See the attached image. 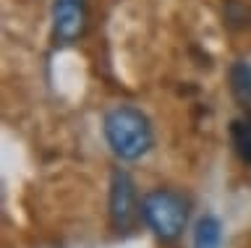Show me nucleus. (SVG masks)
Segmentation results:
<instances>
[{"mask_svg": "<svg viewBox=\"0 0 251 248\" xmlns=\"http://www.w3.org/2000/svg\"><path fill=\"white\" fill-rule=\"evenodd\" d=\"M102 134L110 152L123 162L141 159L154 144L152 123L133 105H115L113 110H107L102 120Z\"/></svg>", "mask_w": 251, "mask_h": 248, "instance_id": "1", "label": "nucleus"}, {"mask_svg": "<svg viewBox=\"0 0 251 248\" xmlns=\"http://www.w3.org/2000/svg\"><path fill=\"white\" fill-rule=\"evenodd\" d=\"M141 217L147 227L165 243H173L183 235L188 222V204L178 191L154 188L141 199Z\"/></svg>", "mask_w": 251, "mask_h": 248, "instance_id": "2", "label": "nucleus"}, {"mask_svg": "<svg viewBox=\"0 0 251 248\" xmlns=\"http://www.w3.org/2000/svg\"><path fill=\"white\" fill-rule=\"evenodd\" d=\"M89 8L86 0H52V42L58 47H71L84 37Z\"/></svg>", "mask_w": 251, "mask_h": 248, "instance_id": "3", "label": "nucleus"}, {"mask_svg": "<svg viewBox=\"0 0 251 248\" xmlns=\"http://www.w3.org/2000/svg\"><path fill=\"white\" fill-rule=\"evenodd\" d=\"M107 209H110V222L113 227L121 230H131L136 222V185H133L131 175L126 170H115L110 175V196H107Z\"/></svg>", "mask_w": 251, "mask_h": 248, "instance_id": "4", "label": "nucleus"}, {"mask_svg": "<svg viewBox=\"0 0 251 248\" xmlns=\"http://www.w3.org/2000/svg\"><path fill=\"white\" fill-rule=\"evenodd\" d=\"M223 246V225L215 214H204L194 227V248H220Z\"/></svg>", "mask_w": 251, "mask_h": 248, "instance_id": "5", "label": "nucleus"}, {"mask_svg": "<svg viewBox=\"0 0 251 248\" xmlns=\"http://www.w3.org/2000/svg\"><path fill=\"white\" fill-rule=\"evenodd\" d=\"M230 141L243 165H251V115L235 118L230 123Z\"/></svg>", "mask_w": 251, "mask_h": 248, "instance_id": "6", "label": "nucleus"}, {"mask_svg": "<svg viewBox=\"0 0 251 248\" xmlns=\"http://www.w3.org/2000/svg\"><path fill=\"white\" fill-rule=\"evenodd\" d=\"M230 89L241 102L251 99V66L249 63H235L230 71Z\"/></svg>", "mask_w": 251, "mask_h": 248, "instance_id": "7", "label": "nucleus"}]
</instances>
